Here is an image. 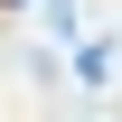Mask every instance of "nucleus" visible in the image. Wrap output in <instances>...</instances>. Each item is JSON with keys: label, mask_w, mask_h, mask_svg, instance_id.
Wrapping results in <instances>:
<instances>
[{"label": "nucleus", "mask_w": 122, "mask_h": 122, "mask_svg": "<svg viewBox=\"0 0 122 122\" xmlns=\"http://www.w3.org/2000/svg\"><path fill=\"white\" fill-rule=\"evenodd\" d=\"M0 10H10V0H0Z\"/></svg>", "instance_id": "f257e3e1"}]
</instances>
